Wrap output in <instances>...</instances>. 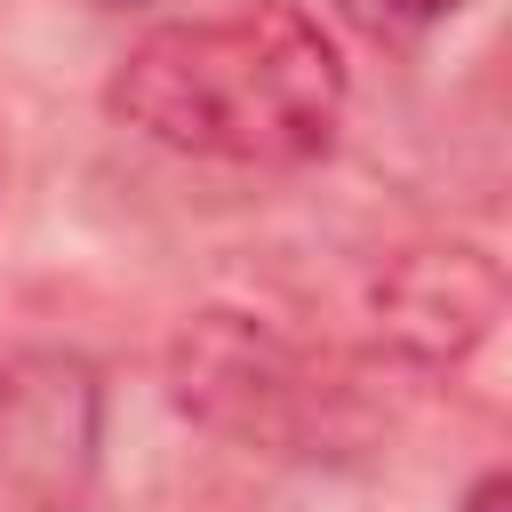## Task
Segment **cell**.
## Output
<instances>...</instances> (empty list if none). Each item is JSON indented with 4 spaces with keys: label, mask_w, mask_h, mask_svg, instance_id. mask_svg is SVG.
<instances>
[{
    "label": "cell",
    "mask_w": 512,
    "mask_h": 512,
    "mask_svg": "<svg viewBox=\"0 0 512 512\" xmlns=\"http://www.w3.org/2000/svg\"><path fill=\"white\" fill-rule=\"evenodd\" d=\"M344 56L296 0H240L128 40L104 112L136 136L224 168H312L344 128Z\"/></svg>",
    "instance_id": "1"
},
{
    "label": "cell",
    "mask_w": 512,
    "mask_h": 512,
    "mask_svg": "<svg viewBox=\"0 0 512 512\" xmlns=\"http://www.w3.org/2000/svg\"><path fill=\"white\" fill-rule=\"evenodd\" d=\"M168 400L200 432H216V440H232L248 456L320 464V456L360 448V392H352V376L328 352H312V344L280 336L272 320L232 312V304H208V312H192L176 328V344H168Z\"/></svg>",
    "instance_id": "2"
},
{
    "label": "cell",
    "mask_w": 512,
    "mask_h": 512,
    "mask_svg": "<svg viewBox=\"0 0 512 512\" xmlns=\"http://www.w3.org/2000/svg\"><path fill=\"white\" fill-rule=\"evenodd\" d=\"M104 456V376L80 352H16L0 360V488L32 512H72L96 488Z\"/></svg>",
    "instance_id": "3"
},
{
    "label": "cell",
    "mask_w": 512,
    "mask_h": 512,
    "mask_svg": "<svg viewBox=\"0 0 512 512\" xmlns=\"http://www.w3.org/2000/svg\"><path fill=\"white\" fill-rule=\"evenodd\" d=\"M368 320L376 344L400 368H456L472 360L496 320H504V264L472 240H416L400 256H384V272L368 280Z\"/></svg>",
    "instance_id": "4"
},
{
    "label": "cell",
    "mask_w": 512,
    "mask_h": 512,
    "mask_svg": "<svg viewBox=\"0 0 512 512\" xmlns=\"http://www.w3.org/2000/svg\"><path fill=\"white\" fill-rule=\"evenodd\" d=\"M336 8H344V24L368 32V40H424V32H440L464 0H336Z\"/></svg>",
    "instance_id": "5"
},
{
    "label": "cell",
    "mask_w": 512,
    "mask_h": 512,
    "mask_svg": "<svg viewBox=\"0 0 512 512\" xmlns=\"http://www.w3.org/2000/svg\"><path fill=\"white\" fill-rule=\"evenodd\" d=\"M456 512H512V480H504V472H480V480L464 488Z\"/></svg>",
    "instance_id": "6"
},
{
    "label": "cell",
    "mask_w": 512,
    "mask_h": 512,
    "mask_svg": "<svg viewBox=\"0 0 512 512\" xmlns=\"http://www.w3.org/2000/svg\"><path fill=\"white\" fill-rule=\"evenodd\" d=\"M104 8H144V0H104Z\"/></svg>",
    "instance_id": "7"
}]
</instances>
